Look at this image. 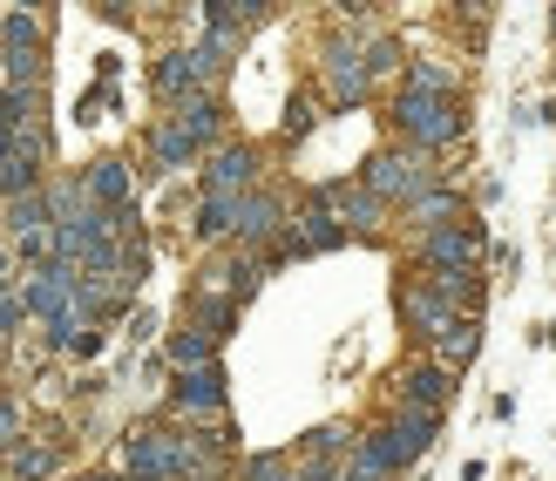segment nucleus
Returning <instances> with one entry per match:
<instances>
[{"mask_svg":"<svg viewBox=\"0 0 556 481\" xmlns=\"http://www.w3.org/2000/svg\"><path fill=\"white\" fill-rule=\"evenodd\" d=\"M394 123H401L421 150H441V143H455V136H462V109H455V96L441 102V96H407V89H401Z\"/></svg>","mask_w":556,"mask_h":481,"instance_id":"1","label":"nucleus"},{"mask_svg":"<svg viewBox=\"0 0 556 481\" xmlns=\"http://www.w3.org/2000/svg\"><path fill=\"white\" fill-rule=\"evenodd\" d=\"M367 190L380 197H401V204H421L428 197V163L421 156H401V150H380L374 163H367Z\"/></svg>","mask_w":556,"mask_h":481,"instance_id":"2","label":"nucleus"},{"mask_svg":"<svg viewBox=\"0 0 556 481\" xmlns=\"http://www.w3.org/2000/svg\"><path fill=\"white\" fill-rule=\"evenodd\" d=\"M75 286H81V271L75 265H41L35 278H27V292H21V305H27V313H35V319H68L75 313Z\"/></svg>","mask_w":556,"mask_h":481,"instance_id":"3","label":"nucleus"},{"mask_svg":"<svg viewBox=\"0 0 556 481\" xmlns=\"http://www.w3.org/2000/svg\"><path fill=\"white\" fill-rule=\"evenodd\" d=\"M252 177H258V150L252 143H225L204 169V197H252Z\"/></svg>","mask_w":556,"mask_h":481,"instance_id":"4","label":"nucleus"},{"mask_svg":"<svg viewBox=\"0 0 556 481\" xmlns=\"http://www.w3.org/2000/svg\"><path fill=\"white\" fill-rule=\"evenodd\" d=\"M332 244H346V224L332 217V211H305L271 258H313V251H332Z\"/></svg>","mask_w":556,"mask_h":481,"instance_id":"5","label":"nucleus"},{"mask_svg":"<svg viewBox=\"0 0 556 481\" xmlns=\"http://www.w3.org/2000/svg\"><path fill=\"white\" fill-rule=\"evenodd\" d=\"M204 81H211V62H204L198 48H177V54H163V62H156V96H170V102H177V96L190 102Z\"/></svg>","mask_w":556,"mask_h":481,"instance_id":"6","label":"nucleus"},{"mask_svg":"<svg viewBox=\"0 0 556 481\" xmlns=\"http://www.w3.org/2000/svg\"><path fill=\"white\" fill-rule=\"evenodd\" d=\"M170 407H177V414H225V374H217V366H198V374H177V387H170Z\"/></svg>","mask_w":556,"mask_h":481,"instance_id":"7","label":"nucleus"},{"mask_svg":"<svg viewBox=\"0 0 556 481\" xmlns=\"http://www.w3.org/2000/svg\"><path fill=\"white\" fill-rule=\"evenodd\" d=\"M81 190H89V204L96 211H123L129 204V163L123 156H102V163H89V177H81Z\"/></svg>","mask_w":556,"mask_h":481,"instance_id":"8","label":"nucleus"},{"mask_svg":"<svg viewBox=\"0 0 556 481\" xmlns=\"http://www.w3.org/2000/svg\"><path fill=\"white\" fill-rule=\"evenodd\" d=\"M326 89H332V102H359V96H367V62H359L346 41L326 48Z\"/></svg>","mask_w":556,"mask_h":481,"instance_id":"9","label":"nucleus"},{"mask_svg":"<svg viewBox=\"0 0 556 481\" xmlns=\"http://www.w3.org/2000/svg\"><path fill=\"white\" fill-rule=\"evenodd\" d=\"M476 251H482V238L468 231H428V244H421V258L434 265V271H462V265H476Z\"/></svg>","mask_w":556,"mask_h":481,"instance_id":"10","label":"nucleus"},{"mask_svg":"<svg viewBox=\"0 0 556 481\" xmlns=\"http://www.w3.org/2000/svg\"><path fill=\"white\" fill-rule=\"evenodd\" d=\"M401 313H407L414 326H421L428 339H441V332H448V326H455V305H448V299H441L434 286H407V292H401Z\"/></svg>","mask_w":556,"mask_h":481,"instance_id":"11","label":"nucleus"},{"mask_svg":"<svg viewBox=\"0 0 556 481\" xmlns=\"http://www.w3.org/2000/svg\"><path fill=\"white\" fill-rule=\"evenodd\" d=\"M271 231H278V197H265V190L238 197V238L244 244H265Z\"/></svg>","mask_w":556,"mask_h":481,"instance_id":"12","label":"nucleus"},{"mask_svg":"<svg viewBox=\"0 0 556 481\" xmlns=\"http://www.w3.org/2000/svg\"><path fill=\"white\" fill-rule=\"evenodd\" d=\"M150 156H156V169H184L190 156H198V136H190L184 123H163V129L150 136Z\"/></svg>","mask_w":556,"mask_h":481,"instance_id":"13","label":"nucleus"},{"mask_svg":"<svg viewBox=\"0 0 556 481\" xmlns=\"http://www.w3.org/2000/svg\"><path fill=\"white\" fill-rule=\"evenodd\" d=\"M54 461H62V447H54V441H27V447H14V455H8V474L14 481H48Z\"/></svg>","mask_w":556,"mask_h":481,"instance_id":"14","label":"nucleus"},{"mask_svg":"<svg viewBox=\"0 0 556 481\" xmlns=\"http://www.w3.org/2000/svg\"><path fill=\"white\" fill-rule=\"evenodd\" d=\"M455 393V380H448V366H421V374H407V407H421V414H434L441 401Z\"/></svg>","mask_w":556,"mask_h":481,"instance_id":"15","label":"nucleus"},{"mask_svg":"<svg viewBox=\"0 0 556 481\" xmlns=\"http://www.w3.org/2000/svg\"><path fill=\"white\" fill-rule=\"evenodd\" d=\"M204 244H217V238H231L238 231V197H204L198 204V224H190Z\"/></svg>","mask_w":556,"mask_h":481,"instance_id":"16","label":"nucleus"},{"mask_svg":"<svg viewBox=\"0 0 556 481\" xmlns=\"http://www.w3.org/2000/svg\"><path fill=\"white\" fill-rule=\"evenodd\" d=\"M211 353H217V339H211L204 326H184V332L170 339V366H177V374H198V366H211Z\"/></svg>","mask_w":556,"mask_h":481,"instance_id":"17","label":"nucleus"},{"mask_svg":"<svg viewBox=\"0 0 556 481\" xmlns=\"http://www.w3.org/2000/svg\"><path fill=\"white\" fill-rule=\"evenodd\" d=\"M177 123H184L190 136H198V150H204V143H211V136H217V129H225V102H217V96H190Z\"/></svg>","mask_w":556,"mask_h":481,"instance_id":"18","label":"nucleus"},{"mask_svg":"<svg viewBox=\"0 0 556 481\" xmlns=\"http://www.w3.org/2000/svg\"><path fill=\"white\" fill-rule=\"evenodd\" d=\"M27 48H41V21L27 8H8L0 14V54H27Z\"/></svg>","mask_w":556,"mask_h":481,"instance_id":"19","label":"nucleus"},{"mask_svg":"<svg viewBox=\"0 0 556 481\" xmlns=\"http://www.w3.org/2000/svg\"><path fill=\"white\" fill-rule=\"evenodd\" d=\"M434 353H441V359H448V366H462V359H476V319H468V326L455 319L448 332H441V339H434Z\"/></svg>","mask_w":556,"mask_h":481,"instance_id":"20","label":"nucleus"},{"mask_svg":"<svg viewBox=\"0 0 556 481\" xmlns=\"http://www.w3.org/2000/svg\"><path fill=\"white\" fill-rule=\"evenodd\" d=\"M407 96H441V102H448V68L414 62V68H407Z\"/></svg>","mask_w":556,"mask_h":481,"instance_id":"21","label":"nucleus"},{"mask_svg":"<svg viewBox=\"0 0 556 481\" xmlns=\"http://www.w3.org/2000/svg\"><path fill=\"white\" fill-rule=\"evenodd\" d=\"M244 481H305V474H299L286 455H258L252 468H244Z\"/></svg>","mask_w":556,"mask_h":481,"instance_id":"22","label":"nucleus"},{"mask_svg":"<svg viewBox=\"0 0 556 481\" xmlns=\"http://www.w3.org/2000/svg\"><path fill=\"white\" fill-rule=\"evenodd\" d=\"M407 211H414V224H428V231H434V217H448V211H455V197H448V190H428L421 204H407Z\"/></svg>","mask_w":556,"mask_h":481,"instance_id":"23","label":"nucleus"},{"mask_svg":"<svg viewBox=\"0 0 556 481\" xmlns=\"http://www.w3.org/2000/svg\"><path fill=\"white\" fill-rule=\"evenodd\" d=\"M14 447H21V407L0 401V455H14Z\"/></svg>","mask_w":556,"mask_h":481,"instance_id":"24","label":"nucleus"},{"mask_svg":"<svg viewBox=\"0 0 556 481\" xmlns=\"http://www.w3.org/2000/svg\"><path fill=\"white\" fill-rule=\"evenodd\" d=\"M305 447H313L319 461H326V455H340V447H346V428H313V434H305Z\"/></svg>","mask_w":556,"mask_h":481,"instance_id":"25","label":"nucleus"},{"mask_svg":"<svg viewBox=\"0 0 556 481\" xmlns=\"http://www.w3.org/2000/svg\"><path fill=\"white\" fill-rule=\"evenodd\" d=\"M305 129H313V102L292 96V109H286V136H305Z\"/></svg>","mask_w":556,"mask_h":481,"instance_id":"26","label":"nucleus"},{"mask_svg":"<svg viewBox=\"0 0 556 481\" xmlns=\"http://www.w3.org/2000/svg\"><path fill=\"white\" fill-rule=\"evenodd\" d=\"M75 359H96L102 353V326H89V332H75V346H68Z\"/></svg>","mask_w":556,"mask_h":481,"instance_id":"27","label":"nucleus"},{"mask_svg":"<svg viewBox=\"0 0 556 481\" xmlns=\"http://www.w3.org/2000/svg\"><path fill=\"white\" fill-rule=\"evenodd\" d=\"M21 319H27V305H21V299H0V339H8Z\"/></svg>","mask_w":556,"mask_h":481,"instance_id":"28","label":"nucleus"},{"mask_svg":"<svg viewBox=\"0 0 556 481\" xmlns=\"http://www.w3.org/2000/svg\"><path fill=\"white\" fill-rule=\"evenodd\" d=\"M0 299H14V292H8V265H0Z\"/></svg>","mask_w":556,"mask_h":481,"instance_id":"29","label":"nucleus"}]
</instances>
